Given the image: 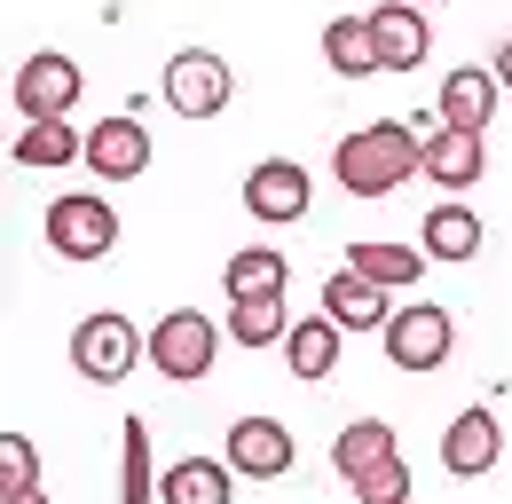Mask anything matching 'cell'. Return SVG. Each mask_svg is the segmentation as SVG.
Here are the masks:
<instances>
[{"instance_id": "obj_1", "label": "cell", "mask_w": 512, "mask_h": 504, "mask_svg": "<svg viewBox=\"0 0 512 504\" xmlns=\"http://www.w3.org/2000/svg\"><path fill=\"white\" fill-rule=\"evenodd\" d=\"M331 174H339L347 197H394L410 174H426V134H418V119L347 126L339 150H331Z\"/></svg>"}, {"instance_id": "obj_2", "label": "cell", "mask_w": 512, "mask_h": 504, "mask_svg": "<svg viewBox=\"0 0 512 504\" xmlns=\"http://www.w3.org/2000/svg\"><path fill=\"white\" fill-rule=\"evenodd\" d=\"M134 363H150V331H134V315H119V308L79 315L71 371L87 378V386H119V378H134Z\"/></svg>"}, {"instance_id": "obj_3", "label": "cell", "mask_w": 512, "mask_h": 504, "mask_svg": "<svg viewBox=\"0 0 512 504\" xmlns=\"http://www.w3.org/2000/svg\"><path fill=\"white\" fill-rule=\"evenodd\" d=\"M386 363L394 371H410V378H426V371H442L449 355H457V315L442 308V300H410L402 315H386Z\"/></svg>"}, {"instance_id": "obj_4", "label": "cell", "mask_w": 512, "mask_h": 504, "mask_svg": "<svg viewBox=\"0 0 512 504\" xmlns=\"http://www.w3.org/2000/svg\"><path fill=\"white\" fill-rule=\"evenodd\" d=\"M40 237H48V252H64V260H111L119 213H111V197H95V189H64V197L40 213Z\"/></svg>"}, {"instance_id": "obj_5", "label": "cell", "mask_w": 512, "mask_h": 504, "mask_svg": "<svg viewBox=\"0 0 512 504\" xmlns=\"http://www.w3.org/2000/svg\"><path fill=\"white\" fill-rule=\"evenodd\" d=\"M213 355H221V331H213V315L197 308H166L150 323V371L158 378H213Z\"/></svg>"}, {"instance_id": "obj_6", "label": "cell", "mask_w": 512, "mask_h": 504, "mask_svg": "<svg viewBox=\"0 0 512 504\" xmlns=\"http://www.w3.org/2000/svg\"><path fill=\"white\" fill-rule=\"evenodd\" d=\"M229 95H237V71L229 56H213V48H182V56L166 63V111H182V119H221L229 111Z\"/></svg>"}, {"instance_id": "obj_7", "label": "cell", "mask_w": 512, "mask_h": 504, "mask_svg": "<svg viewBox=\"0 0 512 504\" xmlns=\"http://www.w3.org/2000/svg\"><path fill=\"white\" fill-rule=\"evenodd\" d=\"M79 87H87V71L71 56H56V48L16 63V111L24 119H71L79 111Z\"/></svg>"}, {"instance_id": "obj_8", "label": "cell", "mask_w": 512, "mask_h": 504, "mask_svg": "<svg viewBox=\"0 0 512 504\" xmlns=\"http://www.w3.org/2000/svg\"><path fill=\"white\" fill-rule=\"evenodd\" d=\"M308 166L300 158H260L253 174H245V213H253L260 229H292V221H308Z\"/></svg>"}, {"instance_id": "obj_9", "label": "cell", "mask_w": 512, "mask_h": 504, "mask_svg": "<svg viewBox=\"0 0 512 504\" xmlns=\"http://www.w3.org/2000/svg\"><path fill=\"white\" fill-rule=\"evenodd\" d=\"M87 174L95 182H142L150 174V126L119 111V119H95L87 126Z\"/></svg>"}, {"instance_id": "obj_10", "label": "cell", "mask_w": 512, "mask_h": 504, "mask_svg": "<svg viewBox=\"0 0 512 504\" xmlns=\"http://www.w3.org/2000/svg\"><path fill=\"white\" fill-rule=\"evenodd\" d=\"M418 134H426V182L434 189H473L481 182L489 150H481L473 126H442V111H418Z\"/></svg>"}, {"instance_id": "obj_11", "label": "cell", "mask_w": 512, "mask_h": 504, "mask_svg": "<svg viewBox=\"0 0 512 504\" xmlns=\"http://www.w3.org/2000/svg\"><path fill=\"white\" fill-rule=\"evenodd\" d=\"M363 24H371V56H379V71H418L426 48H434V32H426V8H418V0H379Z\"/></svg>"}, {"instance_id": "obj_12", "label": "cell", "mask_w": 512, "mask_h": 504, "mask_svg": "<svg viewBox=\"0 0 512 504\" xmlns=\"http://www.w3.org/2000/svg\"><path fill=\"white\" fill-rule=\"evenodd\" d=\"M221 457H229L245 481H284V473H292V457H300V441H292L284 418H237Z\"/></svg>"}, {"instance_id": "obj_13", "label": "cell", "mask_w": 512, "mask_h": 504, "mask_svg": "<svg viewBox=\"0 0 512 504\" xmlns=\"http://www.w3.org/2000/svg\"><path fill=\"white\" fill-rule=\"evenodd\" d=\"M505 457V426H497V410H457L442 426V465H449V481H481L489 465Z\"/></svg>"}, {"instance_id": "obj_14", "label": "cell", "mask_w": 512, "mask_h": 504, "mask_svg": "<svg viewBox=\"0 0 512 504\" xmlns=\"http://www.w3.org/2000/svg\"><path fill=\"white\" fill-rule=\"evenodd\" d=\"M158 504H237V465L229 457H182V465H166Z\"/></svg>"}, {"instance_id": "obj_15", "label": "cell", "mask_w": 512, "mask_h": 504, "mask_svg": "<svg viewBox=\"0 0 512 504\" xmlns=\"http://www.w3.org/2000/svg\"><path fill=\"white\" fill-rule=\"evenodd\" d=\"M497 95H505V87H497V71L457 63V71L442 79V95H434V111H442V126H473V134H481L489 111H497Z\"/></svg>"}, {"instance_id": "obj_16", "label": "cell", "mask_w": 512, "mask_h": 504, "mask_svg": "<svg viewBox=\"0 0 512 504\" xmlns=\"http://www.w3.org/2000/svg\"><path fill=\"white\" fill-rule=\"evenodd\" d=\"M323 315L339 323V331H386V292L371 276H355V268H339V276H323Z\"/></svg>"}, {"instance_id": "obj_17", "label": "cell", "mask_w": 512, "mask_h": 504, "mask_svg": "<svg viewBox=\"0 0 512 504\" xmlns=\"http://www.w3.org/2000/svg\"><path fill=\"white\" fill-rule=\"evenodd\" d=\"M339 347H347V331H339L331 315H300V323H292V339H284V363H292V378L323 386V378L339 371Z\"/></svg>"}, {"instance_id": "obj_18", "label": "cell", "mask_w": 512, "mask_h": 504, "mask_svg": "<svg viewBox=\"0 0 512 504\" xmlns=\"http://www.w3.org/2000/svg\"><path fill=\"white\" fill-rule=\"evenodd\" d=\"M8 158H16V166H32V174H48V166L87 158V134L64 126V119H24V126H16V142H8Z\"/></svg>"}, {"instance_id": "obj_19", "label": "cell", "mask_w": 512, "mask_h": 504, "mask_svg": "<svg viewBox=\"0 0 512 504\" xmlns=\"http://www.w3.org/2000/svg\"><path fill=\"white\" fill-rule=\"evenodd\" d=\"M481 237H489V229H481V213L449 197V205H434V213H426L418 252H426V260H473V252H481Z\"/></svg>"}, {"instance_id": "obj_20", "label": "cell", "mask_w": 512, "mask_h": 504, "mask_svg": "<svg viewBox=\"0 0 512 504\" xmlns=\"http://www.w3.org/2000/svg\"><path fill=\"white\" fill-rule=\"evenodd\" d=\"M221 284H229V308H237V300H284V284H292V260H284V252H268V245L229 252Z\"/></svg>"}, {"instance_id": "obj_21", "label": "cell", "mask_w": 512, "mask_h": 504, "mask_svg": "<svg viewBox=\"0 0 512 504\" xmlns=\"http://www.w3.org/2000/svg\"><path fill=\"white\" fill-rule=\"evenodd\" d=\"M347 268H355V276H371L379 292H410V284L426 276V252L386 245V237H363V245H347Z\"/></svg>"}, {"instance_id": "obj_22", "label": "cell", "mask_w": 512, "mask_h": 504, "mask_svg": "<svg viewBox=\"0 0 512 504\" xmlns=\"http://www.w3.org/2000/svg\"><path fill=\"white\" fill-rule=\"evenodd\" d=\"M386 457H402L386 418H355L347 434L331 441V473H339V481H363V473H371V465H386Z\"/></svg>"}, {"instance_id": "obj_23", "label": "cell", "mask_w": 512, "mask_h": 504, "mask_svg": "<svg viewBox=\"0 0 512 504\" xmlns=\"http://www.w3.org/2000/svg\"><path fill=\"white\" fill-rule=\"evenodd\" d=\"M158 481L166 473H150V426L127 418L119 426V504H158Z\"/></svg>"}, {"instance_id": "obj_24", "label": "cell", "mask_w": 512, "mask_h": 504, "mask_svg": "<svg viewBox=\"0 0 512 504\" xmlns=\"http://www.w3.org/2000/svg\"><path fill=\"white\" fill-rule=\"evenodd\" d=\"M323 63H331L339 79H371V71H379L371 24H363V16H331V24H323Z\"/></svg>"}, {"instance_id": "obj_25", "label": "cell", "mask_w": 512, "mask_h": 504, "mask_svg": "<svg viewBox=\"0 0 512 504\" xmlns=\"http://www.w3.org/2000/svg\"><path fill=\"white\" fill-rule=\"evenodd\" d=\"M229 339H237V347H276V339H292L284 300H237V308H229Z\"/></svg>"}, {"instance_id": "obj_26", "label": "cell", "mask_w": 512, "mask_h": 504, "mask_svg": "<svg viewBox=\"0 0 512 504\" xmlns=\"http://www.w3.org/2000/svg\"><path fill=\"white\" fill-rule=\"evenodd\" d=\"M24 489H40V449H32V434H0V497H24Z\"/></svg>"}, {"instance_id": "obj_27", "label": "cell", "mask_w": 512, "mask_h": 504, "mask_svg": "<svg viewBox=\"0 0 512 504\" xmlns=\"http://www.w3.org/2000/svg\"><path fill=\"white\" fill-rule=\"evenodd\" d=\"M347 489H355V504H410V465L386 457V465H371V473L347 481Z\"/></svg>"}, {"instance_id": "obj_28", "label": "cell", "mask_w": 512, "mask_h": 504, "mask_svg": "<svg viewBox=\"0 0 512 504\" xmlns=\"http://www.w3.org/2000/svg\"><path fill=\"white\" fill-rule=\"evenodd\" d=\"M497 87H512V40H497Z\"/></svg>"}, {"instance_id": "obj_29", "label": "cell", "mask_w": 512, "mask_h": 504, "mask_svg": "<svg viewBox=\"0 0 512 504\" xmlns=\"http://www.w3.org/2000/svg\"><path fill=\"white\" fill-rule=\"evenodd\" d=\"M0 504H48V497H40V489H24V497H0Z\"/></svg>"}, {"instance_id": "obj_30", "label": "cell", "mask_w": 512, "mask_h": 504, "mask_svg": "<svg viewBox=\"0 0 512 504\" xmlns=\"http://www.w3.org/2000/svg\"><path fill=\"white\" fill-rule=\"evenodd\" d=\"M418 8H426V0H418Z\"/></svg>"}]
</instances>
